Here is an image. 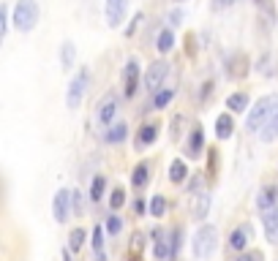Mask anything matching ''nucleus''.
<instances>
[{"mask_svg":"<svg viewBox=\"0 0 278 261\" xmlns=\"http://www.w3.org/2000/svg\"><path fill=\"white\" fill-rule=\"evenodd\" d=\"M216 245H218V228L216 226H210V223H205V226L196 231V237H194V256L196 259H210L213 256V250H216Z\"/></svg>","mask_w":278,"mask_h":261,"instance_id":"f257e3e1","label":"nucleus"},{"mask_svg":"<svg viewBox=\"0 0 278 261\" xmlns=\"http://www.w3.org/2000/svg\"><path fill=\"white\" fill-rule=\"evenodd\" d=\"M278 103V98L276 96H264V98H259L257 103H254V109H248V130H257V128H262L264 123H267V120H270V114L276 109H273V106H276Z\"/></svg>","mask_w":278,"mask_h":261,"instance_id":"f03ea898","label":"nucleus"},{"mask_svg":"<svg viewBox=\"0 0 278 261\" xmlns=\"http://www.w3.org/2000/svg\"><path fill=\"white\" fill-rule=\"evenodd\" d=\"M38 22V3L35 0H19L14 8V25L19 30H33Z\"/></svg>","mask_w":278,"mask_h":261,"instance_id":"7ed1b4c3","label":"nucleus"},{"mask_svg":"<svg viewBox=\"0 0 278 261\" xmlns=\"http://www.w3.org/2000/svg\"><path fill=\"white\" fill-rule=\"evenodd\" d=\"M87 82H90V74L87 68H82L69 84V93H66V103H69V109H77L79 103H82V96L85 90H87Z\"/></svg>","mask_w":278,"mask_h":261,"instance_id":"20e7f679","label":"nucleus"},{"mask_svg":"<svg viewBox=\"0 0 278 261\" xmlns=\"http://www.w3.org/2000/svg\"><path fill=\"white\" fill-rule=\"evenodd\" d=\"M167 74H169V63L156 60L153 65L145 71V87L150 90V93H158L161 84H164V79H167Z\"/></svg>","mask_w":278,"mask_h":261,"instance_id":"39448f33","label":"nucleus"},{"mask_svg":"<svg viewBox=\"0 0 278 261\" xmlns=\"http://www.w3.org/2000/svg\"><path fill=\"white\" fill-rule=\"evenodd\" d=\"M137 87H139V63L128 60L125 63V71H123V96L134 98L137 96Z\"/></svg>","mask_w":278,"mask_h":261,"instance_id":"423d86ee","label":"nucleus"},{"mask_svg":"<svg viewBox=\"0 0 278 261\" xmlns=\"http://www.w3.org/2000/svg\"><path fill=\"white\" fill-rule=\"evenodd\" d=\"M71 199H74V193L66 191V188H60V191L55 193L52 212H55V220H57V223H66V218H69V212H71Z\"/></svg>","mask_w":278,"mask_h":261,"instance_id":"0eeeda50","label":"nucleus"},{"mask_svg":"<svg viewBox=\"0 0 278 261\" xmlns=\"http://www.w3.org/2000/svg\"><path fill=\"white\" fill-rule=\"evenodd\" d=\"M125 19V0H106V22L109 28H118Z\"/></svg>","mask_w":278,"mask_h":261,"instance_id":"6e6552de","label":"nucleus"},{"mask_svg":"<svg viewBox=\"0 0 278 261\" xmlns=\"http://www.w3.org/2000/svg\"><path fill=\"white\" fill-rule=\"evenodd\" d=\"M208 212H210V196L208 193H196L191 199V215L194 218H208Z\"/></svg>","mask_w":278,"mask_h":261,"instance_id":"1a4fd4ad","label":"nucleus"},{"mask_svg":"<svg viewBox=\"0 0 278 261\" xmlns=\"http://www.w3.org/2000/svg\"><path fill=\"white\" fill-rule=\"evenodd\" d=\"M153 242H156V245H153V256L158 261H164L167 256H172V242L164 240V234H161V231H153Z\"/></svg>","mask_w":278,"mask_h":261,"instance_id":"9d476101","label":"nucleus"},{"mask_svg":"<svg viewBox=\"0 0 278 261\" xmlns=\"http://www.w3.org/2000/svg\"><path fill=\"white\" fill-rule=\"evenodd\" d=\"M248 237H251V226H240L232 231L229 237V247H235V250H243L245 245H248Z\"/></svg>","mask_w":278,"mask_h":261,"instance_id":"9b49d317","label":"nucleus"},{"mask_svg":"<svg viewBox=\"0 0 278 261\" xmlns=\"http://www.w3.org/2000/svg\"><path fill=\"white\" fill-rule=\"evenodd\" d=\"M262 220H264V234H267V240L276 242L278 240V212L276 210H267Z\"/></svg>","mask_w":278,"mask_h":261,"instance_id":"f8f14e48","label":"nucleus"},{"mask_svg":"<svg viewBox=\"0 0 278 261\" xmlns=\"http://www.w3.org/2000/svg\"><path fill=\"white\" fill-rule=\"evenodd\" d=\"M202 147H205V133H202V128L196 125V128L191 130V139H188V155L196 158V155L202 152Z\"/></svg>","mask_w":278,"mask_h":261,"instance_id":"ddd939ff","label":"nucleus"},{"mask_svg":"<svg viewBox=\"0 0 278 261\" xmlns=\"http://www.w3.org/2000/svg\"><path fill=\"white\" fill-rule=\"evenodd\" d=\"M276 199H278V188H276V185H267L262 193H259L257 204H259V210H264V212H267V210L276 204Z\"/></svg>","mask_w":278,"mask_h":261,"instance_id":"4468645a","label":"nucleus"},{"mask_svg":"<svg viewBox=\"0 0 278 261\" xmlns=\"http://www.w3.org/2000/svg\"><path fill=\"white\" fill-rule=\"evenodd\" d=\"M104 234H106V226H96V228H93V250H96L98 261H106V256H104Z\"/></svg>","mask_w":278,"mask_h":261,"instance_id":"2eb2a0df","label":"nucleus"},{"mask_svg":"<svg viewBox=\"0 0 278 261\" xmlns=\"http://www.w3.org/2000/svg\"><path fill=\"white\" fill-rule=\"evenodd\" d=\"M278 139V109L270 114V120L264 123V128H262V142H276Z\"/></svg>","mask_w":278,"mask_h":261,"instance_id":"dca6fc26","label":"nucleus"},{"mask_svg":"<svg viewBox=\"0 0 278 261\" xmlns=\"http://www.w3.org/2000/svg\"><path fill=\"white\" fill-rule=\"evenodd\" d=\"M232 130H235V125H232V117H229V114H218V117H216V133H218V139H229Z\"/></svg>","mask_w":278,"mask_h":261,"instance_id":"f3484780","label":"nucleus"},{"mask_svg":"<svg viewBox=\"0 0 278 261\" xmlns=\"http://www.w3.org/2000/svg\"><path fill=\"white\" fill-rule=\"evenodd\" d=\"M186 177H188L186 163H183V161H172V163H169V179H172L174 185H180V182H186Z\"/></svg>","mask_w":278,"mask_h":261,"instance_id":"a211bd4d","label":"nucleus"},{"mask_svg":"<svg viewBox=\"0 0 278 261\" xmlns=\"http://www.w3.org/2000/svg\"><path fill=\"white\" fill-rule=\"evenodd\" d=\"M226 109L229 112H245L248 109V96H245V93H232V96L226 98Z\"/></svg>","mask_w":278,"mask_h":261,"instance_id":"6ab92c4d","label":"nucleus"},{"mask_svg":"<svg viewBox=\"0 0 278 261\" xmlns=\"http://www.w3.org/2000/svg\"><path fill=\"white\" fill-rule=\"evenodd\" d=\"M115 112H118V103H115V98H104V103H101V109H98V117H101V123L109 125V120L115 117Z\"/></svg>","mask_w":278,"mask_h":261,"instance_id":"aec40b11","label":"nucleus"},{"mask_svg":"<svg viewBox=\"0 0 278 261\" xmlns=\"http://www.w3.org/2000/svg\"><path fill=\"white\" fill-rule=\"evenodd\" d=\"M85 240H87V231H85V228H74V231L69 234V250H82Z\"/></svg>","mask_w":278,"mask_h":261,"instance_id":"412c9836","label":"nucleus"},{"mask_svg":"<svg viewBox=\"0 0 278 261\" xmlns=\"http://www.w3.org/2000/svg\"><path fill=\"white\" fill-rule=\"evenodd\" d=\"M74 57H77V49H74V44H71V41H66V47L60 49L63 68H71V65H74Z\"/></svg>","mask_w":278,"mask_h":261,"instance_id":"4be33fe9","label":"nucleus"},{"mask_svg":"<svg viewBox=\"0 0 278 261\" xmlns=\"http://www.w3.org/2000/svg\"><path fill=\"white\" fill-rule=\"evenodd\" d=\"M158 139V128L156 125H145V128L139 130V145L145 147V145H150V142H156Z\"/></svg>","mask_w":278,"mask_h":261,"instance_id":"5701e85b","label":"nucleus"},{"mask_svg":"<svg viewBox=\"0 0 278 261\" xmlns=\"http://www.w3.org/2000/svg\"><path fill=\"white\" fill-rule=\"evenodd\" d=\"M125 136H128V128H125L123 123H120V125H115V128H109V133H106V142L118 145V142H123Z\"/></svg>","mask_w":278,"mask_h":261,"instance_id":"b1692460","label":"nucleus"},{"mask_svg":"<svg viewBox=\"0 0 278 261\" xmlns=\"http://www.w3.org/2000/svg\"><path fill=\"white\" fill-rule=\"evenodd\" d=\"M172 98H174V90L172 87H169V90H158V93H156V98H153V106H156V109H164Z\"/></svg>","mask_w":278,"mask_h":261,"instance_id":"393cba45","label":"nucleus"},{"mask_svg":"<svg viewBox=\"0 0 278 261\" xmlns=\"http://www.w3.org/2000/svg\"><path fill=\"white\" fill-rule=\"evenodd\" d=\"M150 169H147V163H139L137 169H134V185L137 188H145L147 185V177H150Z\"/></svg>","mask_w":278,"mask_h":261,"instance_id":"a878e982","label":"nucleus"},{"mask_svg":"<svg viewBox=\"0 0 278 261\" xmlns=\"http://www.w3.org/2000/svg\"><path fill=\"white\" fill-rule=\"evenodd\" d=\"M104 188H106V179L98 174V177L93 179V185H90V199H93V201H101V196H104Z\"/></svg>","mask_w":278,"mask_h":261,"instance_id":"bb28decb","label":"nucleus"},{"mask_svg":"<svg viewBox=\"0 0 278 261\" xmlns=\"http://www.w3.org/2000/svg\"><path fill=\"white\" fill-rule=\"evenodd\" d=\"M156 47H158V52H169V49L174 47V33L172 30H164V33L158 35V44H156Z\"/></svg>","mask_w":278,"mask_h":261,"instance_id":"cd10ccee","label":"nucleus"},{"mask_svg":"<svg viewBox=\"0 0 278 261\" xmlns=\"http://www.w3.org/2000/svg\"><path fill=\"white\" fill-rule=\"evenodd\" d=\"M164 212H167V201H164V196H153V199H150V215H153V218H161Z\"/></svg>","mask_w":278,"mask_h":261,"instance_id":"c85d7f7f","label":"nucleus"},{"mask_svg":"<svg viewBox=\"0 0 278 261\" xmlns=\"http://www.w3.org/2000/svg\"><path fill=\"white\" fill-rule=\"evenodd\" d=\"M142 234H134V242L131 247H128V261H139V256H142Z\"/></svg>","mask_w":278,"mask_h":261,"instance_id":"c756f323","label":"nucleus"},{"mask_svg":"<svg viewBox=\"0 0 278 261\" xmlns=\"http://www.w3.org/2000/svg\"><path fill=\"white\" fill-rule=\"evenodd\" d=\"M104 226H106V231H109V234H120V228H123V220H120L118 215H109Z\"/></svg>","mask_w":278,"mask_h":261,"instance_id":"7c9ffc66","label":"nucleus"},{"mask_svg":"<svg viewBox=\"0 0 278 261\" xmlns=\"http://www.w3.org/2000/svg\"><path fill=\"white\" fill-rule=\"evenodd\" d=\"M123 201H125V193H123V188H118V191L112 193V207H115V210H120V207H123Z\"/></svg>","mask_w":278,"mask_h":261,"instance_id":"2f4dec72","label":"nucleus"},{"mask_svg":"<svg viewBox=\"0 0 278 261\" xmlns=\"http://www.w3.org/2000/svg\"><path fill=\"white\" fill-rule=\"evenodd\" d=\"M237 261H264V256L259 253V250H254V253H240Z\"/></svg>","mask_w":278,"mask_h":261,"instance_id":"473e14b6","label":"nucleus"},{"mask_svg":"<svg viewBox=\"0 0 278 261\" xmlns=\"http://www.w3.org/2000/svg\"><path fill=\"white\" fill-rule=\"evenodd\" d=\"M139 22H142V14H137V16H134V22H131V25H128V28H125V35H134V33H137Z\"/></svg>","mask_w":278,"mask_h":261,"instance_id":"72a5a7b5","label":"nucleus"},{"mask_svg":"<svg viewBox=\"0 0 278 261\" xmlns=\"http://www.w3.org/2000/svg\"><path fill=\"white\" fill-rule=\"evenodd\" d=\"M237 0H213V8H229V6H235Z\"/></svg>","mask_w":278,"mask_h":261,"instance_id":"f704fd0d","label":"nucleus"},{"mask_svg":"<svg viewBox=\"0 0 278 261\" xmlns=\"http://www.w3.org/2000/svg\"><path fill=\"white\" fill-rule=\"evenodd\" d=\"M0 22H3V35H6V30H8V8L3 6V11H0Z\"/></svg>","mask_w":278,"mask_h":261,"instance_id":"c9c22d12","label":"nucleus"},{"mask_svg":"<svg viewBox=\"0 0 278 261\" xmlns=\"http://www.w3.org/2000/svg\"><path fill=\"white\" fill-rule=\"evenodd\" d=\"M177 19H180V14H177V11H172V14H169V22H172V25H177Z\"/></svg>","mask_w":278,"mask_h":261,"instance_id":"e433bc0d","label":"nucleus"},{"mask_svg":"<svg viewBox=\"0 0 278 261\" xmlns=\"http://www.w3.org/2000/svg\"><path fill=\"white\" fill-rule=\"evenodd\" d=\"M257 3H262V0H257Z\"/></svg>","mask_w":278,"mask_h":261,"instance_id":"4c0bfd02","label":"nucleus"}]
</instances>
